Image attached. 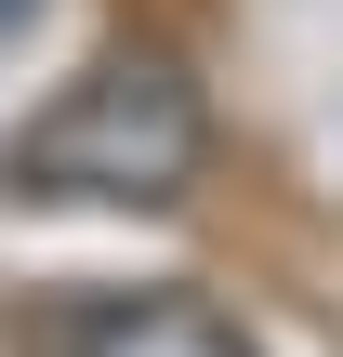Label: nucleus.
Returning <instances> with one entry per match:
<instances>
[{
  "instance_id": "3",
  "label": "nucleus",
  "mask_w": 343,
  "mask_h": 357,
  "mask_svg": "<svg viewBox=\"0 0 343 357\" xmlns=\"http://www.w3.org/2000/svg\"><path fill=\"white\" fill-rule=\"evenodd\" d=\"M26 13H40V0H0V40H13V26H26Z\"/></svg>"
},
{
  "instance_id": "2",
  "label": "nucleus",
  "mask_w": 343,
  "mask_h": 357,
  "mask_svg": "<svg viewBox=\"0 0 343 357\" xmlns=\"http://www.w3.org/2000/svg\"><path fill=\"white\" fill-rule=\"evenodd\" d=\"M66 357H251V331H238L212 291L159 278V291H93V305L66 318Z\"/></svg>"
},
{
  "instance_id": "1",
  "label": "nucleus",
  "mask_w": 343,
  "mask_h": 357,
  "mask_svg": "<svg viewBox=\"0 0 343 357\" xmlns=\"http://www.w3.org/2000/svg\"><path fill=\"white\" fill-rule=\"evenodd\" d=\"M212 159V106L172 53H93L13 146H0V185L13 199H93V212H159L185 199Z\"/></svg>"
}]
</instances>
